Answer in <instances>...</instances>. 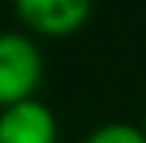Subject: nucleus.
Instances as JSON below:
<instances>
[{
  "mask_svg": "<svg viewBox=\"0 0 146 143\" xmlns=\"http://www.w3.org/2000/svg\"><path fill=\"white\" fill-rule=\"evenodd\" d=\"M14 11L34 34L62 39L76 34L93 11V0H11Z\"/></svg>",
  "mask_w": 146,
  "mask_h": 143,
  "instance_id": "f03ea898",
  "label": "nucleus"
},
{
  "mask_svg": "<svg viewBox=\"0 0 146 143\" xmlns=\"http://www.w3.org/2000/svg\"><path fill=\"white\" fill-rule=\"evenodd\" d=\"M59 124L51 107L28 98L0 109V143H56Z\"/></svg>",
  "mask_w": 146,
  "mask_h": 143,
  "instance_id": "7ed1b4c3",
  "label": "nucleus"
},
{
  "mask_svg": "<svg viewBox=\"0 0 146 143\" xmlns=\"http://www.w3.org/2000/svg\"><path fill=\"white\" fill-rule=\"evenodd\" d=\"M84 143H146L141 126L124 124V121H110V124L96 126Z\"/></svg>",
  "mask_w": 146,
  "mask_h": 143,
  "instance_id": "20e7f679",
  "label": "nucleus"
},
{
  "mask_svg": "<svg viewBox=\"0 0 146 143\" xmlns=\"http://www.w3.org/2000/svg\"><path fill=\"white\" fill-rule=\"evenodd\" d=\"M42 73V51L31 36L17 31L0 34V109L34 98Z\"/></svg>",
  "mask_w": 146,
  "mask_h": 143,
  "instance_id": "f257e3e1",
  "label": "nucleus"
},
{
  "mask_svg": "<svg viewBox=\"0 0 146 143\" xmlns=\"http://www.w3.org/2000/svg\"><path fill=\"white\" fill-rule=\"evenodd\" d=\"M141 132H143V138H146V112H143V124H141Z\"/></svg>",
  "mask_w": 146,
  "mask_h": 143,
  "instance_id": "39448f33",
  "label": "nucleus"
}]
</instances>
